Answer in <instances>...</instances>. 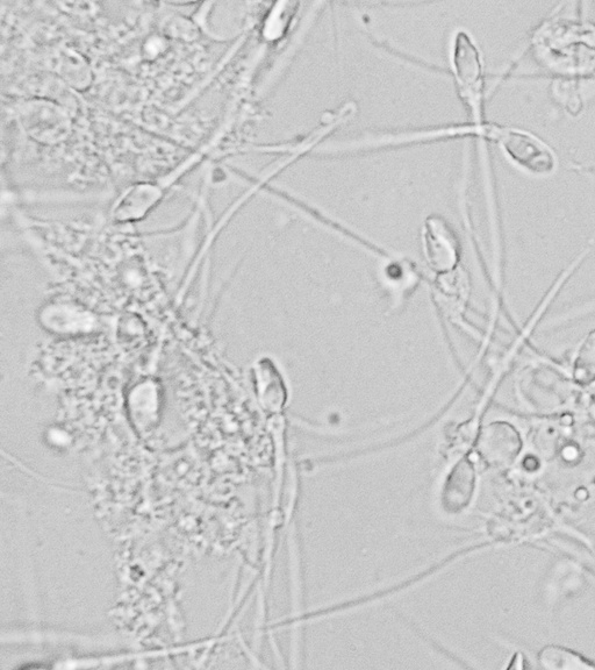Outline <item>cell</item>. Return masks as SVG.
<instances>
[{
    "label": "cell",
    "mask_w": 595,
    "mask_h": 670,
    "mask_svg": "<svg viewBox=\"0 0 595 670\" xmlns=\"http://www.w3.org/2000/svg\"><path fill=\"white\" fill-rule=\"evenodd\" d=\"M453 63L458 83L463 87H473L479 82L482 66H480L477 48L467 34L457 35Z\"/></svg>",
    "instance_id": "4"
},
{
    "label": "cell",
    "mask_w": 595,
    "mask_h": 670,
    "mask_svg": "<svg viewBox=\"0 0 595 670\" xmlns=\"http://www.w3.org/2000/svg\"><path fill=\"white\" fill-rule=\"evenodd\" d=\"M425 259L436 273L446 274L456 269L460 260V244L453 228L441 217H430L425 225Z\"/></svg>",
    "instance_id": "1"
},
{
    "label": "cell",
    "mask_w": 595,
    "mask_h": 670,
    "mask_svg": "<svg viewBox=\"0 0 595 670\" xmlns=\"http://www.w3.org/2000/svg\"><path fill=\"white\" fill-rule=\"evenodd\" d=\"M522 448L519 433L506 423H494L486 427L480 437L478 453L491 467L511 465Z\"/></svg>",
    "instance_id": "2"
},
{
    "label": "cell",
    "mask_w": 595,
    "mask_h": 670,
    "mask_svg": "<svg viewBox=\"0 0 595 670\" xmlns=\"http://www.w3.org/2000/svg\"><path fill=\"white\" fill-rule=\"evenodd\" d=\"M254 383L258 401L267 411H281L286 403L284 377L275 363L261 359L254 366Z\"/></svg>",
    "instance_id": "3"
},
{
    "label": "cell",
    "mask_w": 595,
    "mask_h": 670,
    "mask_svg": "<svg viewBox=\"0 0 595 670\" xmlns=\"http://www.w3.org/2000/svg\"><path fill=\"white\" fill-rule=\"evenodd\" d=\"M539 664L551 670L595 669V665L582 655L557 645L543 648L539 654Z\"/></svg>",
    "instance_id": "6"
},
{
    "label": "cell",
    "mask_w": 595,
    "mask_h": 670,
    "mask_svg": "<svg viewBox=\"0 0 595 670\" xmlns=\"http://www.w3.org/2000/svg\"><path fill=\"white\" fill-rule=\"evenodd\" d=\"M475 470L469 461H462L446 484L447 504L453 511H460L471 502L475 490Z\"/></svg>",
    "instance_id": "5"
}]
</instances>
